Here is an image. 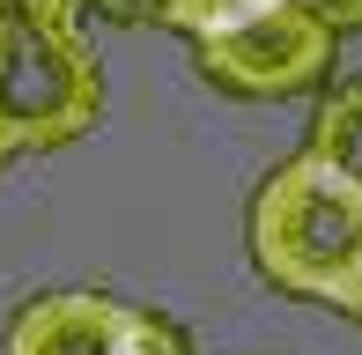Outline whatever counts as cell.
<instances>
[{"label": "cell", "mask_w": 362, "mask_h": 355, "mask_svg": "<svg viewBox=\"0 0 362 355\" xmlns=\"http://www.w3.org/2000/svg\"><path fill=\"white\" fill-rule=\"evenodd\" d=\"M333 311H348L355 326H362V267L348 274V281H340V296H333Z\"/></svg>", "instance_id": "cell-10"}, {"label": "cell", "mask_w": 362, "mask_h": 355, "mask_svg": "<svg viewBox=\"0 0 362 355\" xmlns=\"http://www.w3.org/2000/svg\"><path fill=\"white\" fill-rule=\"evenodd\" d=\"M252 8H274V0H170V8H163V23L185 30V37H200V30L229 23V15H252Z\"/></svg>", "instance_id": "cell-6"}, {"label": "cell", "mask_w": 362, "mask_h": 355, "mask_svg": "<svg viewBox=\"0 0 362 355\" xmlns=\"http://www.w3.org/2000/svg\"><path fill=\"white\" fill-rule=\"evenodd\" d=\"M303 149L318 156V163H333L340 178H355V185H362V74H355V82H333V89L318 96Z\"/></svg>", "instance_id": "cell-5"}, {"label": "cell", "mask_w": 362, "mask_h": 355, "mask_svg": "<svg viewBox=\"0 0 362 355\" xmlns=\"http://www.w3.org/2000/svg\"><path fill=\"white\" fill-rule=\"evenodd\" d=\"M296 8H310L333 37H348V30H362V0H296Z\"/></svg>", "instance_id": "cell-9"}, {"label": "cell", "mask_w": 362, "mask_h": 355, "mask_svg": "<svg viewBox=\"0 0 362 355\" xmlns=\"http://www.w3.org/2000/svg\"><path fill=\"white\" fill-rule=\"evenodd\" d=\"M163 8H170V0H81V15H104V23H119V30L163 23Z\"/></svg>", "instance_id": "cell-8"}, {"label": "cell", "mask_w": 362, "mask_h": 355, "mask_svg": "<svg viewBox=\"0 0 362 355\" xmlns=\"http://www.w3.org/2000/svg\"><path fill=\"white\" fill-rule=\"evenodd\" d=\"M192 59H200V82L237 96V104H274V96H303L333 82L340 37L296 0H274V8L229 15V23L200 30L192 37Z\"/></svg>", "instance_id": "cell-3"}, {"label": "cell", "mask_w": 362, "mask_h": 355, "mask_svg": "<svg viewBox=\"0 0 362 355\" xmlns=\"http://www.w3.org/2000/svg\"><path fill=\"white\" fill-rule=\"evenodd\" d=\"M104 119V67L81 30H0V126L15 149H74Z\"/></svg>", "instance_id": "cell-2"}, {"label": "cell", "mask_w": 362, "mask_h": 355, "mask_svg": "<svg viewBox=\"0 0 362 355\" xmlns=\"http://www.w3.org/2000/svg\"><path fill=\"white\" fill-rule=\"evenodd\" d=\"M15 156H23V149H15V134H8V126H0V170H8Z\"/></svg>", "instance_id": "cell-11"}, {"label": "cell", "mask_w": 362, "mask_h": 355, "mask_svg": "<svg viewBox=\"0 0 362 355\" xmlns=\"http://www.w3.org/2000/svg\"><path fill=\"white\" fill-rule=\"evenodd\" d=\"M244 245H252L259 281L303 303H333L340 281L362 267V185L340 178L333 163H318L310 149L288 156L259 178Z\"/></svg>", "instance_id": "cell-1"}, {"label": "cell", "mask_w": 362, "mask_h": 355, "mask_svg": "<svg viewBox=\"0 0 362 355\" xmlns=\"http://www.w3.org/2000/svg\"><path fill=\"white\" fill-rule=\"evenodd\" d=\"M23 23L81 30V0H0V30H23Z\"/></svg>", "instance_id": "cell-7"}, {"label": "cell", "mask_w": 362, "mask_h": 355, "mask_svg": "<svg viewBox=\"0 0 362 355\" xmlns=\"http://www.w3.org/2000/svg\"><path fill=\"white\" fill-rule=\"evenodd\" d=\"M0 355H192V341L170 318L119 303L104 289H52L8 318Z\"/></svg>", "instance_id": "cell-4"}]
</instances>
